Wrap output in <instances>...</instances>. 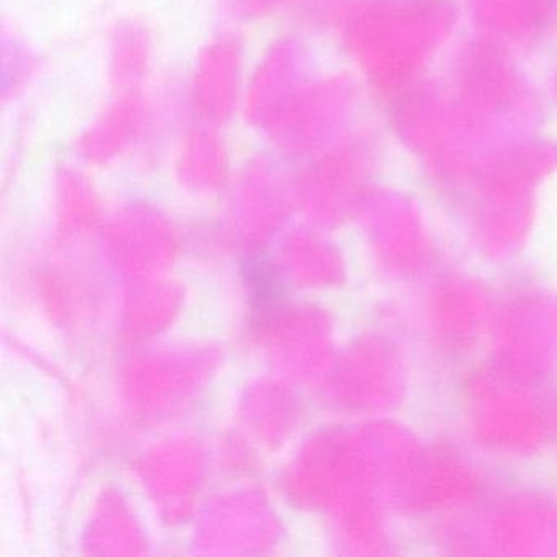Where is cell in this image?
Returning <instances> with one entry per match:
<instances>
[{
  "label": "cell",
  "instance_id": "obj_1",
  "mask_svg": "<svg viewBox=\"0 0 557 557\" xmlns=\"http://www.w3.org/2000/svg\"><path fill=\"white\" fill-rule=\"evenodd\" d=\"M244 282L259 305L275 302L282 295V282L273 263L263 253H250L243 267Z\"/></svg>",
  "mask_w": 557,
  "mask_h": 557
}]
</instances>
